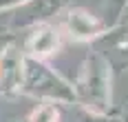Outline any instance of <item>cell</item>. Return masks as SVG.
I'll return each mask as SVG.
<instances>
[{
  "label": "cell",
  "instance_id": "cell-1",
  "mask_svg": "<svg viewBox=\"0 0 128 122\" xmlns=\"http://www.w3.org/2000/svg\"><path fill=\"white\" fill-rule=\"evenodd\" d=\"M22 93L42 98L46 102H75V91L68 82L60 78L44 62L24 58V76H22Z\"/></svg>",
  "mask_w": 128,
  "mask_h": 122
},
{
  "label": "cell",
  "instance_id": "cell-2",
  "mask_svg": "<svg viewBox=\"0 0 128 122\" xmlns=\"http://www.w3.org/2000/svg\"><path fill=\"white\" fill-rule=\"evenodd\" d=\"M75 100L80 98L88 107L106 109L110 102V67L102 53H90L77 78Z\"/></svg>",
  "mask_w": 128,
  "mask_h": 122
},
{
  "label": "cell",
  "instance_id": "cell-3",
  "mask_svg": "<svg viewBox=\"0 0 128 122\" xmlns=\"http://www.w3.org/2000/svg\"><path fill=\"white\" fill-rule=\"evenodd\" d=\"M22 76H24V53L20 44L9 42L0 53V95L13 98L22 93Z\"/></svg>",
  "mask_w": 128,
  "mask_h": 122
},
{
  "label": "cell",
  "instance_id": "cell-4",
  "mask_svg": "<svg viewBox=\"0 0 128 122\" xmlns=\"http://www.w3.org/2000/svg\"><path fill=\"white\" fill-rule=\"evenodd\" d=\"M60 47H62V33H60V29L53 27V25H36L31 29V33L26 36L22 53H24V58L42 62L44 58L58 53Z\"/></svg>",
  "mask_w": 128,
  "mask_h": 122
},
{
  "label": "cell",
  "instance_id": "cell-5",
  "mask_svg": "<svg viewBox=\"0 0 128 122\" xmlns=\"http://www.w3.org/2000/svg\"><path fill=\"white\" fill-rule=\"evenodd\" d=\"M66 29L77 40H88L102 31L104 25L93 14H88L86 9H71L66 16Z\"/></svg>",
  "mask_w": 128,
  "mask_h": 122
},
{
  "label": "cell",
  "instance_id": "cell-6",
  "mask_svg": "<svg viewBox=\"0 0 128 122\" xmlns=\"http://www.w3.org/2000/svg\"><path fill=\"white\" fill-rule=\"evenodd\" d=\"M29 122H60V111L53 102H42L31 111Z\"/></svg>",
  "mask_w": 128,
  "mask_h": 122
},
{
  "label": "cell",
  "instance_id": "cell-7",
  "mask_svg": "<svg viewBox=\"0 0 128 122\" xmlns=\"http://www.w3.org/2000/svg\"><path fill=\"white\" fill-rule=\"evenodd\" d=\"M29 0H0V11L4 9H11V7H18V5H24Z\"/></svg>",
  "mask_w": 128,
  "mask_h": 122
},
{
  "label": "cell",
  "instance_id": "cell-8",
  "mask_svg": "<svg viewBox=\"0 0 128 122\" xmlns=\"http://www.w3.org/2000/svg\"><path fill=\"white\" fill-rule=\"evenodd\" d=\"M9 42H11V36H9V33H4V31H0V53L4 51V47H7Z\"/></svg>",
  "mask_w": 128,
  "mask_h": 122
}]
</instances>
